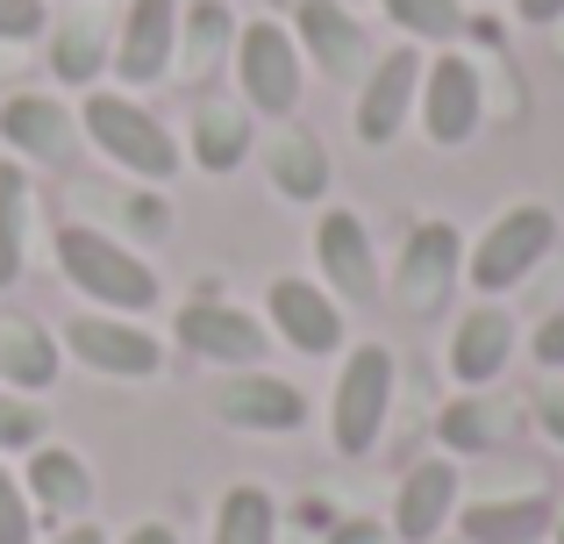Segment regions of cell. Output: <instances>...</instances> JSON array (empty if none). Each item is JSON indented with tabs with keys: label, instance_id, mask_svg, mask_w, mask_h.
Listing matches in <instances>:
<instances>
[{
	"label": "cell",
	"instance_id": "6da1fadb",
	"mask_svg": "<svg viewBox=\"0 0 564 544\" xmlns=\"http://www.w3.org/2000/svg\"><path fill=\"white\" fill-rule=\"evenodd\" d=\"M57 266H65V279L86 294V301H100V308L137 316V308L158 301V273L143 266L129 244L100 237V230H86V223H65V230H57Z\"/></svg>",
	"mask_w": 564,
	"mask_h": 544
},
{
	"label": "cell",
	"instance_id": "d590c367",
	"mask_svg": "<svg viewBox=\"0 0 564 544\" xmlns=\"http://www.w3.org/2000/svg\"><path fill=\"white\" fill-rule=\"evenodd\" d=\"M122 544H180V531H172V523H137Z\"/></svg>",
	"mask_w": 564,
	"mask_h": 544
},
{
	"label": "cell",
	"instance_id": "3957f363",
	"mask_svg": "<svg viewBox=\"0 0 564 544\" xmlns=\"http://www.w3.org/2000/svg\"><path fill=\"white\" fill-rule=\"evenodd\" d=\"M393 351L386 344H358L336 373V402H329V430L344 459H365L386 430V408H393Z\"/></svg>",
	"mask_w": 564,
	"mask_h": 544
},
{
	"label": "cell",
	"instance_id": "74e56055",
	"mask_svg": "<svg viewBox=\"0 0 564 544\" xmlns=\"http://www.w3.org/2000/svg\"><path fill=\"white\" fill-rule=\"evenodd\" d=\"M51 544H108V537H100V531H94V523H72V531H57Z\"/></svg>",
	"mask_w": 564,
	"mask_h": 544
},
{
	"label": "cell",
	"instance_id": "cb8c5ba5",
	"mask_svg": "<svg viewBox=\"0 0 564 544\" xmlns=\"http://www.w3.org/2000/svg\"><path fill=\"white\" fill-rule=\"evenodd\" d=\"M207 544H279V509L264 488H229L215 509V537Z\"/></svg>",
	"mask_w": 564,
	"mask_h": 544
},
{
	"label": "cell",
	"instance_id": "e575fe53",
	"mask_svg": "<svg viewBox=\"0 0 564 544\" xmlns=\"http://www.w3.org/2000/svg\"><path fill=\"white\" fill-rule=\"evenodd\" d=\"M536 416H543V430H551V437H557V445H564V380H557V387H543V402H536Z\"/></svg>",
	"mask_w": 564,
	"mask_h": 544
},
{
	"label": "cell",
	"instance_id": "f546056e",
	"mask_svg": "<svg viewBox=\"0 0 564 544\" xmlns=\"http://www.w3.org/2000/svg\"><path fill=\"white\" fill-rule=\"evenodd\" d=\"M43 445V408L22 394H0V451H36Z\"/></svg>",
	"mask_w": 564,
	"mask_h": 544
},
{
	"label": "cell",
	"instance_id": "52a82bcc",
	"mask_svg": "<svg viewBox=\"0 0 564 544\" xmlns=\"http://www.w3.org/2000/svg\"><path fill=\"white\" fill-rule=\"evenodd\" d=\"M180 344L207 365H258L272 337H264L258 316H243L229 301H186L180 308Z\"/></svg>",
	"mask_w": 564,
	"mask_h": 544
},
{
	"label": "cell",
	"instance_id": "8fae6325",
	"mask_svg": "<svg viewBox=\"0 0 564 544\" xmlns=\"http://www.w3.org/2000/svg\"><path fill=\"white\" fill-rule=\"evenodd\" d=\"M215 416L236 423V430H301L307 394L293 380H272V373H229L215 387Z\"/></svg>",
	"mask_w": 564,
	"mask_h": 544
},
{
	"label": "cell",
	"instance_id": "83f0119b",
	"mask_svg": "<svg viewBox=\"0 0 564 544\" xmlns=\"http://www.w3.org/2000/svg\"><path fill=\"white\" fill-rule=\"evenodd\" d=\"M386 14H393L408 36H436V43H451L457 29H465L457 0H386Z\"/></svg>",
	"mask_w": 564,
	"mask_h": 544
},
{
	"label": "cell",
	"instance_id": "7a4b0ae2",
	"mask_svg": "<svg viewBox=\"0 0 564 544\" xmlns=\"http://www.w3.org/2000/svg\"><path fill=\"white\" fill-rule=\"evenodd\" d=\"M79 122H86V137L100 143V158H115V166L137 172V180H172V172H180V143L165 137V122H158L143 100H129V94H86Z\"/></svg>",
	"mask_w": 564,
	"mask_h": 544
},
{
	"label": "cell",
	"instance_id": "277c9868",
	"mask_svg": "<svg viewBox=\"0 0 564 544\" xmlns=\"http://www.w3.org/2000/svg\"><path fill=\"white\" fill-rule=\"evenodd\" d=\"M551 244H557V215L529 201V209L494 215V230L471 244L465 273H471V287H479V294H508V287H522V279L551 258Z\"/></svg>",
	"mask_w": 564,
	"mask_h": 544
},
{
	"label": "cell",
	"instance_id": "9c48e42d",
	"mask_svg": "<svg viewBox=\"0 0 564 544\" xmlns=\"http://www.w3.org/2000/svg\"><path fill=\"white\" fill-rule=\"evenodd\" d=\"M479 72H471V57H436V65H422V129L429 143H465L471 129H479Z\"/></svg>",
	"mask_w": 564,
	"mask_h": 544
},
{
	"label": "cell",
	"instance_id": "d6a6232c",
	"mask_svg": "<svg viewBox=\"0 0 564 544\" xmlns=\"http://www.w3.org/2000/svg\"><path fill=\"white\" fill-rule=\"evenodd\" d=\"M536 365H543V373H564V308L536 330Z\"/></svg>",
	"mask_w": 564,
	"mask_h": 544
},
{
	"label": "cell",
	"instance_id": "5b68a950",
	"mask_svg": "<svg viewBox=\"0 0 564 544\" xmlns=\"http://www.w3.org/2000/svg\"><path fill=\"white\" fill-rule=\"evenodd\" d=\"M236 79L258 115H293L301 108V43L279 22H250L236 36Z\"/></svg>",
	"mask_w": 564,
	"mask_h": 544
},
{
	"label": "cell",
	"instance_id": "2e32d148",
	"mask_svg": "<svg viewBox=\"0 0 564 544\" xmlns=\"http://www.w3.org/2000/svg\"><path fill=\"white\" fill-rule=\"evenodd\" d=\"M22 494H29V509H43V523L86 516V502H94V473H86L79 451L36 445V451H29V473H22Z\"/></svg>",
	"mask_w": 564,
	"mask_h": 544
},
{
	"label": "cell",
	"instance_id": "484cf974",
	"mask_svg": "<svg viewBox=\"0 0 564 544\" xmlns=\"http://www.w3.org/2000/svg\"><path fill=\"white\" fill-rule=\"evenodd\" d=\"M100 22H86V14H72L65 29H57V43H51V65H57V79H72V86H94L100 79Z\"/></svg>",
	"mask_w": 564,
	"mask_h": 544
},
{
	"label": "cell",
	"instance_id": "5bb4252c",
	"mask_svg": "<svg viewBox=\"0 0 564 544\" xmlns=\"http://www.w3.org/2000/svg\"><path fill=\"white\" fill-rule=\"evenodd\" d=\"M414 94H422V57L386 51L372 65V79H365V94H358V137L365 143H393L400 122H408V108H414Z\"/></svg>",
	"mask_w": 564,
	"mask_h": 544
},
{
	"label": "cell",
	"instance_id": "603a6c76",
	"mask_svg": "<svg viewBox=\"0 0 564 544\" xmlns=\"http://www.w3.org/2000/svg\"><path fill=\"white\" fill-rule=\"evenodd\" d=\"M193 158H200L207 172H236L250 158V122L236 108H221V100H207V108L193 115Z\"/></svg>",
	"mask_w": 564,
	"mask_h": 544
},
{
	"label": "cell",
	"instance_id": "e0dca14e",
	"mask_svg": "<svg viewBox=\"0 0 564 544\" xmlns=\"http://www.w3.org/2000/svg\"><path fill=\"white\" fill-rule=\"evenodd\" d=\"M557 523L551 494H508V502H471L457 509V531L465 544H543Z\"/></svg>",
	"mask_w": 564,
	"mask_h": 544
},
{
	"label": "cell",
	"instance_id": "d6986e66",
	"mask_svg": "<svg viewBox=\"0 0 564 544\" xmlns=\"http://www.w3.org/2000/svg\"><path fill=\"white\" fill-rule=\"evenodd\" d=\"M0 137L14 143L22 158H43V166H65L72 158V115L43 94H14L0 108Z\"/></svg>",
	"mask_w": 564,
	"mask_h": 544
},
{
	"label": "cell",
	"instance_id": "ffe728a7",
	"mask_svg": "<svg viewBox=\"0 0 564 544\" xmlns=\"http://www.w3.org/2000/svg\"><path fill=\"white\" fill-rule=\"evenodd\" d=\"M301 51L315 57L329 79H344V72L365 65V29L350 22L336 0H307V8H301Z\"/></svg>",
	"mask_w": 564,
	"mask_h": 544
},
{
	"label": "cell",
	"instance_id": "836d02e7",
	"mask_svg": "<svg viewBox=\"0 0 564 544\" xmlns=\"http://www.w3.org/2000/svg\"><path fill=\"white\" fill-rule=\"evenodd\" d=\"M329 544H400L386 523H365V516H350V523H336L329 531Z\"/></svg>",
	"mask_w": 564,
	"mask_h": 544
},
{
	"label": "cell",
	"instance_id": "f1b7e54d",
	"mask_svg": "<svg viewBox=\"0 0 564 544\" xmlns=\"http://www.w3.org/2000/svg\"><path fill=\"white\" fill-rule=\"evenodd\" d=\"M229 29H236V14L221 8V0H200V8H193V22H186V36H193V72H207V65L221 57Z\"/></svg>",
	"mask_w": 564,
	"mask_h": 544
},
{
	"label": "cell",
	"instance_id": "8d00e7d4",
	"mask_svg": "<svg viewBox=\"0 0 564 544\" xmlns=\"http://www.w3.org/2000/svg\"><path fill=\"white\" fill-rule=\"evenodd\" d=\"M564 0H522V22H557Z\"/></svg>",
	"mask_w": 564,
	"mask_h": 544
},
{
	"label": "cell",
	"instance_id": "44dd1931",
	"mask_svg": "<svg viewBox=\"0 0 564 544\" xmlns=\"http://www.w3.org/2000/svg\"><path fill=\"white\" fill-rule=\"evenodd\" d=\"M272 186L286 201H322L329 194V158H322V143L301 137V129L272 137Z\"/></svg>",
	"mask_w": 564,
	"mask_h": 544
},
{
	"label": "cell",
	"instance_id": "7c38bea8",
	"mask_svg": "<svg viewBox=\"0 0 564 544\" xmlns=\"http://www.w3.org/2000/svg\"><path fill=\"white\" fill-rule=\"evenodd\" d=\"M315 266L329 273V287L344 294V301H372V294H379L372 230H365L350 209H329V215L315 223Z\"/></svg>",
	"mask_w": 564,
	"mask_h": 544
},
{
	"label": "cell",
	"instance_id": "ab89813d",
	"mask_svg": "<svg viewBox=\"0 0 564 544\" xmlns=\"http://www.w3.org/2000/svg\"><path fill=\"white\" fill-rule=\"evenodd\" d=\"M436 544H443V537H436ZM457 544H465V537H457Z\"/></svg>",
	"mask_w": 564,
	"mask_h": 544
},
{
	"label": "cell",
	"instance_id": "4316f807",
	"mask_svg": "<svg viewBox=\"0 0 564 544\" xmlns=\"http://www.w3.org/2000/svg\"><path fill=\"white\" fill-rule=\"evenodd\" d=\"M500 437H508V423H500L494 402H471V394H465V402L443 408V445H451V451H494Z\"/></svg>",
	"mask_w": 564,
	"mask_h": 544
},
{
	"label": "cell",
	"instance_id": "7402d4cb",
	"mask_svg": "<svg viewBox=\"0 0 564 544\" xmlns=\"http://www.w3.org/2000/svg\"><path fill=\"white\" fill-rule=\"evenodd\" d=\"M22 258H29V172L0 158V287L22 279Z\"/></svg>",
	"mask_w": 564,
	"mask_h": 544
},
{
	"label": "cell",
	"instance_id": "30bf717a",
	"mask_svg": "<svg viewBox=\"0 0 564 544\" xmlns=\"http://www.w3.org/2000/svg\"><path fill=\"white\" fill-rule=\"evenodd\" d=\"M457 266H465V244H457L451 223H422L400 252V308L408 316H429L443 308V294L457 287Z\"/></svg>",
	"mask_w": 564,
	"mask_h": 544
},
{
	"label": "cell",
	"instance_id": "9a60e30c",
	"mask_svg": "<svg viewBox=\"0 0 564 544\" xmlns=\"http://www.w3.org/2000/svg\"><path fill=\"white\" fill-rule=\"evenodd\" d=\"M451 516H457V466L451 459L414 466L400 480V502H393V537L400 544H436Z\"/></svg>",
	"mask_w": 564,
	"mask_h": 544
},
{
	"label": "cell",
	"instance_id": "8992f818",
	"mask_svg": "<svg viewBox=\"0 0 564 544\" xmlns=\"http://www.w3.org/2000/svg\"><path fill=\"white\" fill-rule=\"evenodd\" d=\"M65 344H72L79 365H94V373H108V380H151L158 365H165L158 337L137 330V322H122V316H79L65 330Z\"/></svg>",
	"mask_w": 564,
	"mask_h": 544
},
{
	"label": "cell",
	"instance_id": "d4e9b609",
	"mask_svg": "<svg viewBox=\"0 0 564 544\" xmlns=\"http://www.w3.org/2000/svg\"><path fill=\"white\" fill-rule=\"evenodd\" d=\"M0 373L14 387H51L57 380V344L36 330V322H0Z\"/></svg>",
	"mask_w": 564,
	"mask_h": 544
},
{
	"label": "cell",
	"instance_id": "f35d334b",
	"mask_svg": "<svg viewBox=\"0 0 564 544\" xmlns=\"http://www.w3.org/2000/svg\"><path fill=\"white\" fill-rule=\"evenodd\" d=\"M551 531H557V544H564V516H557V523H551Z\"/></svg>",
	"mask_w": 564,
	"mask_h": 544
},
{
	"label": "cell",
	"instance_id": "4fadbf2b",
	"mask_svg": "<svg viewBox=\"0 0 564 544\" xmlns=\"http://www.w3.org/2000/svg\"><path fill=\"white\" fill-rule=\"evenodd\" d=\"M180 51V0H129L122 43H115V72L129 86H151Z\"/></svg>",
	"mask_w": 564,
	"mask_h": 544
},
{
	"label": "cell",
	"instance_id": "ba28073f",
	"mask_svg": "<svg viewBox=\"0 0 564 544\" xmlns=\"http://www.w3.org/2000/svg\"><path fill=\"white\" fill-rule=\"evenodd\" d=\"M264 308H272V330L286 337L293 351H307V359H329V351L344 344V308H336L329 287H315V279H272Z\"/></svg>",
	"mask_w": 564,
	"mask_h": 544
},
{
	"label": "cell",
	"instance_id": "4dcf8cb0",
	"mask_svg": "<svg viewBox=\"0 0 564 544\" xmlns=\"http://www.w3.org/2000/svg\"><path fill=\"white\" fill-rule=\"evenodd\" d=\"M0 544H36V509L8 466H0Z\"/></svg>",
	"mask_w": 564,
	"mask_h": 544
},
{
	"label": "cell",
	"instance_id": "ac0fdd59",
	"mask_svg": "<svg viewBox=\"0 0 564 544\" xmlns=\"http://www.w3.org/2000/svg\"><path fill=\"white\" fill-rule=\"evenodd\" d=\"M508 351H514L508 308H471V316L457 322V337H451V373L465 380V387H486V380H500Z\"/></svg>",
	"mask_w": 564,
	"mask_h": 544
},
{
	"label": "cell",
	"instance_id": "1f68e13d",
	"mask_svg": "<svg viewBox=\"0 0 564 544\" xmlns=\"http://www.w3.org/2000/svg\"><path fill=\"white\" fill-rule=\"evenodd\" d=\"M43 29V0H0V43H22Z\"/></svg>",
	"mask_w": 564,
	"mask_h": 544
}]
</instances>
